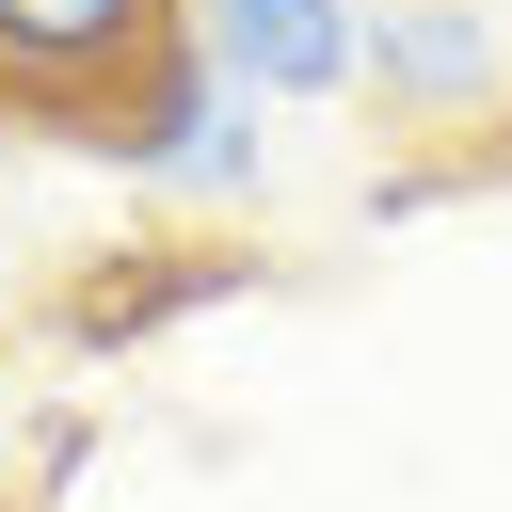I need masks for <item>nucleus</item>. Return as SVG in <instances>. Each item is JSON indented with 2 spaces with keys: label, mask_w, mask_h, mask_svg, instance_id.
<instances>
[{
  "label": "nucleus",
  "mask_w": 512,
  "mask_h": 512,
  "mask_svg": "<svg viewBox=\"0 0 512 512\" xmlns=\"http://www.w3.org/2000/svg\"><path fill=\"white\" fill-rule=\"evenodd\" d=\"M272 256H240V240H128V256H96L80 288H64V336L80 352H128V336H160V320H192V304H240Z\"/></svg>",
  "instance_id": "nucleus-4"
},
{
  "label": "nucleus",
  "mask_w": 512,
  "mask_h": 512,
  "mask_svg": "<svg viewBox=\"0 0 512 512\" xmlns=\"http://www.w3.org/2000/svg\"><path fill=\"white\" fill-rule=\"evenodd\" d=\"M0 112L128 160L144 192H208L240 208L256 160V96H224V64L192 48V0H0Z\"/></svg>",
  "instance_id": "nucleus-1"
},
{
  "label": "nucleus",
  "mask_w": 512,
  "mask_h": 512,
  "mask_svg": "<svg viewBox=\"0 0 512 512\" xmlns=\"http://www.w3.org/2000/svg\"><path fill=\"white\" fill-rule=\"evenodd\" d=\"M368 96H384V128H496L512 48H496L480 0H384L368 16Z\"/></svg>",
  "instance_id": "nucleus-2"
},
{
  "label": "nucleus",
  "mask_w": 512,
  "mask_h": 512,
  "mask_svg": "<svg viewBox=\"0 0 512 512\" xmlns=\"http://www.w3.org/2000/svg\"><path fill=\"white\" fill-rule=\"evenodd\" d=\"M192 48L224 64V96H272V112H320V96L368 80L352 0H192Z\"/></svg>",
  "instance_id": "nucleus-3"
}]
</instances>
